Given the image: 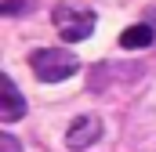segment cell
<instances>
[{
  "mask_svg": "<svg viewBox=\"0 0 156 152\" xmlns=\"http://www.w3.org/2000/svg\"><path fill=\"white\" fill-rule=\"evenodd\" d=\"M98 138H102V119L98 116H80V119L69 123V130H66V145L69 149H87Z\"/></svg>",
  "mask_w": 156,
  "mask_h": 152,
  "instance_id": "obj_3",
  "label": "cell"
},
{
  "mask_svg": "<svg viewBox=\"0 0 156 152\" xmlns=\"http://www.w3.org/2000/svg\"><path fill=\"white\" fill-rule=\"evenodd\" d=\"M55 29L58 36L76 43V40H87L94 33V11H83V7H73V4H58L55 7Z\"/></svg>",
  "mask_w": 156,
  "mask_h": 152,
  "instance_id": "obj_2",
  "label": "cell"
},
{
  "mask_svg": "<svg viewBox=\"0 0 156 152\" xmlns=\"http://www.w3.org/2000/svg\"><path fill=\"white\" fill-rule=\"evenodd\" d=\"M29 65H33V76L40 83H58V80H69V76L80 69L76 54L73 51H58V47H40L29 54Z\"/></svg>",
  "mask_w": 156,
  "mask_h": 152,
  "instance_id": "obj_1",
  "label": "cell"
},
{
  "mask_svg": "<svg viewBox=\"0 0 156 152\" xmlns=\"http://www.w3.org/2000/svg\"><path fill=\"white\" fill-rule=\"evenodd\" d=\"M153 43V26H131V29H123V36H120V47H127V51H138V47H149Z\"/></svg>",
  "mask_w": 156,
  "mask_h": 152,
  "instance_id": "obj_5",
  "label": "cell"
},
{
  "mask_svg": "<svg viewBox=\"0 0 156 152\" xmlns=\"http://www.w3.org/2000/svg\"><path fill=\"white\" fill-rule=\"evenodd\" d=\"M0 152H22L18 138H15V134H0Z\"/></svg>",
  "mask_w": 156,
  "mask_h": 152,
  "instance_id": "obj_6",
  "label": "cell"
},
{
  "mask_svg": "<svg viewBox=\"0 0 156 152\" xmlns=\"http://www.w3.org/2000/svg\"><path fill=\"white\" fill-rule=\"evenodd\" d=\"M22 116H26V102H22V94L15 87V80L11 76H0V119L4 123H15Z\"/></svg>",
  "mask_w": 156,
  "mask_h": 152,
  "instance_id": "obj_4",
  "label": "cell"
}]
</instances>
